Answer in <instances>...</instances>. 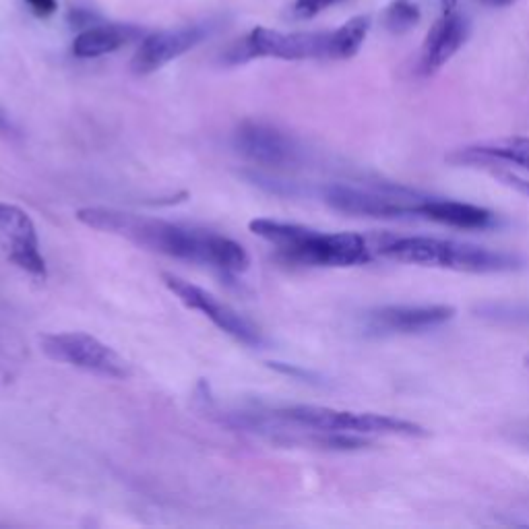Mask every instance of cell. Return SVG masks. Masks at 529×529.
I'll return each instance as SVG.
<instances>
[{
	"label": "cell",
	"instance_id": "cell-20",
	"mask_svg": "<svg viewBox=\"0 0 529 529\" xmlns=\"http://www.w3.org/2000/svg\"><path fill=\"white\" fill-rule=\"evenodd\" d=\"M25 3L31 9V13H34L36 17H42V19L54 15L58 9L56 0H25Z\"/></svg>",
	"mask_w": 529,
	"mask_h": 529
},
{
	"label": "cell",
	"instance_id": "cell-25",
	"mask_svg": "<svg viewBox=\"0 0 529 529\" xmlns=\"http://www.w3.org/2000/svg\"><path fill=\"white\" fill-rule=\"evenodd\" d=\"M523 362H525V366H527V368H529V354H527V356H525V358H523Z\"/></svg>",
	"mask_w": 529,
	"mask_h": 529
},
{
	"label": "cell",
	"instance_id": "cell-17",
	"mask_svg": "<svg viewBox=\"0 0 529 529\" xmlns=\"http://www.w3.org/2000/svg\"><path fill=\"white\" fill-rule=\"evenodd\" d=\"M422 19L420 7L414 0H391V3L383 9L381 23L383 27L393 36L408 34Z\"/></svg>",
	"mask_w": 529,
	"mask_h": 529
},
{
	"label": "cell",
	"instance_id": "cell-19",
	"mask_svg": "<svg viewBox=\"0 0 529 529\" xmlns=\"http://www.w3.org/2000/svg\"><path fill=\"white\" fill-rule=\"evenodd\" d=\"M492 174L496 178H499L503 184H507V186H511V189H515L517 193L529 197V180L527 178H521V176L511 174V172H501V170H494Z\"/></svg>",
	"mask_w": 529,
	"mask_h": 529
},
{
	"label": "cell",
	"instance_id": "cell-4",
	"mask_svg": "<svg viewBox=\"0 0 529 529\" xmlns=\"http://www.w3.org/2000/svg\"><path fill=\"white\" fill-rule=\"evenodd\" d=\"M375 248L381 257L395 263L437 267V269L474 273V275L511 273L523 267V261L517 255L492 251V248L486 246L432 238V236L387 238L379 242ZM375 248H372V251H375Z\"/></svg>",
	"mask_w": 529,
	"mask_h": 529
},
{
	"label": "cell",
	"instance_id": "cell-12",
	"mask_svg": "<svg viewBox=\"0 0 529 529\" xmlns=\"http://www.w3.org/2000/svg\"><path fill=\"white\" fill-rule=\"evenodd\" d=\"M470 38V19L457 9L443 13L441 19L434 21L422 44V54L418 62V73L430 77L439 73L447 62L463 48Z\"/></svg>",
	"mask_w": 529,
	"mask_h": 529
},
{
	"label": "cell",
	"instance_id": "cell-10",
	"mask_svg": "<svg viewBox=\"0 0 529 529\" xmlns=\"http://www.w3.org/2000/svg\"><path fill=\"white\" fill-rule=\"evenodd\" d=\"M455 308L447 304H389L364 315V329L372 335H412L439 329L453 321Z\"/></svg>",
	"mask_w": 529,
	"mask_h": 529
},
{
	"label": "cell",
	"instance_id": "cell-22",
	"mask_svg": "<svg viewBox=\"0 0 529 529\" xmlns=\"http://www.w3.org/2000/svg\"><path fill=\"white\" fill-rule=\"evenodd\" d=\"M482 5H488V7H509L513 3H517V0H480Z\"/></svg>",
	"mask_w": 529,
	"mask_h": 529
},
{
	"label": "cell",
	"instance_id": "cell-23",
	"mask_svg": "<svg viewBox=\"0 0 529 529\" xmlns=\"http://www.w3.org/2000/svg\"><path fill=\"white\" fill-rule=\"evenodd\" d=\"M11 131V122L7 118V114L0 110V133H9Z\"/></svg>",
	"mask_w": 529,
	"mask_h": 529
},
{
	"label": "cell",
	"instance_id": "cell-3",
	"mask_svg": "<svg viewBox=\"0 0 529 529\" xmlns=\"http://www.w3.org/2000/svg\"><path fill=\"white\" fill-rule=\"evenodd\" d=\"M269 434L275 432H306V441L319 445L321 434H358V437H406V439H424L428 430L416 422L393 418L385 414L370 412H350L335 410L325 406H282L267 410Z\"/></svg>",
	"mask_w": 529,
	"mask_h": 529
},
{
	"label": "cell",
	"instance_id": "cell-18",
	"mask_svg": "<svg viewBox=\"0 0 529 529\" xmlns=\"http://www.w3.org/2000/svg\"><path fill=\"white\" fill-rule=\"evenodd\" d=\"M337 3H341V0H296L292 13L296 19H313L321 11H325L327 7L337 5Z\"/></svg>",
	"mask_w": 529,
	"mask_h": 529
},
{
	"label": "cell",
	"instance_id": "cell-14",
	"mask_svg": "<svg viewBox=\"0 0 529 529\" xmlns=\"http://www.w3.org/2000/svg\"><path fill=\"white\" fill-rule=\"evenodd\" d=\"M449 162L474 166L509 164L529 172V137H509L492 143L461 147L453 155H449Z\"/></svg>",
	"mask_w": 529,
	"mask_h": 529
},
{
	"label": "cell",
	"instance_id": "cell-13",
	"mask_svg": "<svg viewBox=\"0 0 529 529\" xmlns=\"http://www.w3.org/2000/svg\"><path fill=\"white\" fill-rule=\"evenodd\" d=\"M414 217L457 230H486L496 224V215L486 207L430 197H420L414 203Z\"/></svg>",
	"mask_w": 529,
	"mask_h": 529
},
{
	"label": "cell",
	"instance_id": "cell-8",
	"mask_svg": "<svg viewBox=\"0 0 529 529\" xmlns=\"http://www.w3.org/2000/svg\"><path fill=\"white\" fill-rule=\"evenodd\" d=\"M166 288L184 304L197 313H201L203 317H207L217 329L224 331L226 335L234 337L240 344L248 346V348H263L265 346V337L261 333V329L251 321L246 319L242 313L234 306H230L228 302L220 300L217 296H213L211 292L186 282V279L172 275V273H164L162 275Z\"/></svg>",
	"mask_w": 529,
	"mask_h": 529
},
{
	"label": "cell",
	"instance_id": "cell-11",
	"mask_svg": "<svg viewBox=\"0 0 529 529\" xmlns=\"http://www.w3.org/2000/svg\"><path fill=\"white\" fill-rule=\"evenodd\" d=\"M207 36L209 29L205 25H186L178 29L155 31V34L143 38V42L139 44L131 69L137 75H151L166 67L168 62L199 46Z\"/></svg>",
	"mask_w": 529,
	"mask_h": 529
},
{
	"label": "cell",
	"instance_id": "cell-2",
	"mask_svg": "<svg viewBox=\"0 0 529 529\" xmlns=\"http://www.w3.org/2000/svg\"><path fill=\"white\" fill-rule=\"evenodd\" d=\"M251 232L277 248L279 259L302 267H354L372 261V248L356 232H319L300 224L253 220Z\"/></svg>",
	"mask_w": 529,
	"mask_h": 529
},
{
	"label": "cell",
	"instance_id": "cell-15",
	"mask_svg": "<svg viewBox=\"0 0 529 529\" xmlns=\"http://www.w3.org/2000/svg\"><path fill=\"white\" fill-rule=\"evenodd\" d=\"M141 31L131 25H91L83 29L73 42L77 58H98L120 50L124 44L139 38Z\"/></svg>",
	"mask_w": 529,
	"mask_h": 529
},
{
	"label": "cell",
	"instance_id": "cell-9",
	"mask_svg": "<svg viewBox=\"0 0 529 529\" xmlns=\"http://www.w3.org/2000/svg\"><path fill=\"white\" fill-rule=\"evenodd\" d=\"M232 143L246 162L267 170L292 168L302 158V149L292 135L265 122H242Z\"/></svg>",
	"mask_w": 529,
	"mask_h": 529
},
{
	"label": "cell",
	"instance_id": "cell-5",
	"mask_svg": "<svg viewBox=\"0 0 529 529\" xmlns=\"http://www.w3.org/2000/svg\"><path fill=\"white\" fill-rule=\"evenodd\" d=\"M40 350L46 358L93 372L106 379H129L131 364L104 341L83 331L46 333L40 337Z\"/></svg>",
	"mask_w": 529,
	"mask_h": 529
},
{
	"label": "cell",
	"instance_id": "cell-21",
	"mask_svg": "<svg viewBox=\"0 0 529 529\" xmlns=\"http://www.w3.org/2000/svg\"><path fill=\"white\" fill-rule=\"evenodd\" d=\"M69 21H71V25L73 27H91V23H93V17L89 15V13H85V11H71L69 13Z\"/></svg>",
	"mask_w": 529,
	"mask_h": 529
},
{
	"label": "cell",
	"instance_id": "cell-1",
	"mask_svg": "<svg viewBox=\"0 0 529 529\" xmlns=\"http://www.w3.org/2000/svg\"><path fill=\"white\" fill-rule=\"evenodd\" d=\"M77 220L91 230L120 236L151 253L211 267L222 273H242L251 265V257L236 240L211 230L116 207H83L77 211Z\"/></svg>",
	"mask_w": 529,
	"mask_h": 529
},
{
	"label": "cell",
	"instance_id": "cell-7",
	"mask_svg": "<svg viewBox=\"0 0 529 529\" xmlns=\"http://www.w3.org/2000/svg\"><path fill=\"white\" fill-rule=\"evenodd\" d=\"M331 31H282L255 27L246 40L238 42L230 54V62H244L251 58H279V60H306L329 58Z\"/></svg>",
	"mask_w": 529,
	"mask_h": 529
},
{
	"label": "cell",
	"instance_id": "cell-24",
	"mask_svg": "<svg viewBox=\"0 0 529 529\" xmlns=\"http://www.w3.org/2000/svg\"><path fill=\"white\" fill-rule=\"evenodd\" d=\"M457 5H459V0H441V9H443V13H451V11H455Z\"/></svg>",
	"mask_w": 529,
	"mask_h": 529
},
{
	"label": "cell",
	"instance_id": "cell-16",
	"mask_svg": "<svg viewBox=\"0 0 529 529\" xmlns=\"http://www.w3.org/2000/svg\"><path fill=\"white\" fill-rule=\"evenodd\" d=\"M370 31V17L356 15L346 21L339 29L331 31V52L329 58L335 60H348L356 56Z\"/></svg>",
	"mask_w": 529,
	"mask_h": 529
},
{
	"label": "cell",
	"instance_id": "cell-6",
	"mask_svg": "<svg viewBox=\"0 0 529 529\" xmlns=\"http://www.w3.org/2000/svg\"><path fill=\"white\" fill-rule=\"evenodd\" d=\"M323 201L346 215L377 217V220H403L414 217V203L420 199L403 186H354L327 184L321 191Z\"/></svg>",
	"mask_w": 529,
	"mask_h": 529
}]
</instances>
